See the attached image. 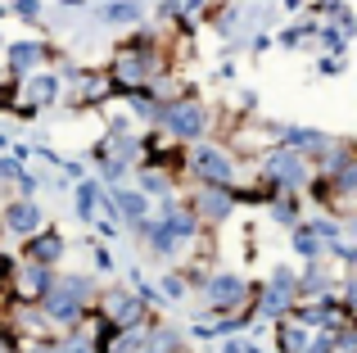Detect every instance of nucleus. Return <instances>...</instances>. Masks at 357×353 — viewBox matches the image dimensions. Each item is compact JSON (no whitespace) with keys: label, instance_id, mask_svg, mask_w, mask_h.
Listing matches in <instances>:
<instances>
[{"label":"nucleus","instance_id":"nucleus-1","mask_svg":"<svg viewBox=\"0 0 357 353\" xmlns=\"http://www.w3.org/2000/svg\"><path fill=\"white\" fill-rule=\"evenodd\" d=\"M91 290H96V281L91 276H59V281L45 290V317L50 322H77L82 317V303L91 299Z\"/></svg>","mask_w":357,"mask_h":353},{"label":"nucleus","instance_id":"nucleus-2","mask_svg":"<svg viewBox=\"0 0 357 353\" xmlns=\"http://www.w3.org/2000/svg\"><path fill=\"white\" fill-rule=\"evenodd\" d=\"M163 123H167V136L195 141V136H204V127H208V114H204V105H195V100H181V105L163 109Z\"/></svg>","mask_w":357,"mask_h":353},{"label":"nucleus","instance_id":"nucleus-3","mask_svg":"<svg viewBox=\"0 0 357 353\" xmlns=\"http://www.w3.org/2000/svg\"><path fill=\"white\" fill-rule=\"evenodd\" d=\"M294 281H298V276L289 272V267H276V276L267 281V290H262V303H258L262 317H280V313L289 308V299H294Z\"/></svg>","mask_w":357,"mask_h":353},{"label":"nucleus","instance_id":"nucleus-4","mask_svg":"<svg viewBox=\"0 0 357 353\" xmlns=\"http://www.w3.org/2000/svg\"><path fill=\"white\" fill-rule=\"evenodd\" d=\"M249 299V281L236 272H222V276H213L208 281V303H213V313H222V308H240V303Z\"/></svg>","mask_w":357,"mask_h":353},{"label":"nucleus","instance_id":"nucleus-5","mask_svg":"<svg viewBox=\"0 0 357 353\" xmlns=\"http://www.w3.org/2000/svg\"><path fill=\"white\" fill-rule=\"evenodd\" d=\"M335 240H340V227H335V222H312V227H298L294 231V249L303 258H321Z\"/></svg>","mask_w":357,"mask_h":353},{"label":"nucleus","instance_id":"nucleus-6","mask_svg":"<svg viewBox=\"0 0 357 353\" xmlns=\"http://www.w3.org/2000/svg\"><path fill=\"white\" fill-rule=\"evenodd\" d=\"M195 172H199L208 186H222V190H227L231 176H236V168H231L227 154H222V150H208V145H204V150L195 154Z\"/></svg>","mask_w":357,"mask_h":353},{"label":"nucleus","instance_id":"nucleus-7","mask_svg":"<svg viewBox=\"0 0 357 353\" xmlns=\"http://www.w3.org/2000/svg\"><path fill=\"white\" fill-rule=\"evenodd\" d=\"M267 176H271V181H280V186H303L307 181V168H303L298 154H271V159H267Z\"/></svg>","mask_w":357,"mask_h":353},{"label":"nucleus","instance_id":"nucleus-8","mask_svg":"<svg viewBox=\"0 0 357 353\" xmlns=\"http://www.w3.org/2000/svg\"><path fill=\"white\" fill-rule=\"evenodd\" d=\"M5 227L14 231V236H32V231L41 227V209H36L32 200H14L5 209Z\"/></svg>","mask_w":357,"mask_h":353},{"label":"nucleus","instance_id":"nucleus-9","mask_svg":"<svg viewBox=\"0 0 357 353\" xmlns=\"http://www.w3.org/2000/svg\"><path fill=\"white\" fill-rule=\"evenodd\" d=\"M18 294L23 299H45V290L54 285V276H50V267H36V263H27L23 272H18Z\"/></svg>","mask_w":357,"mask_h":353},{"label":"nucleus","instance_id":"nucleus-10","mask_svg":"<svg viewBox=\"0 0 357 353\" xmlns=\"http://www.w3.org/2000/svg\"><path fill=\"white\" fill-rule=\"evenodd\" d=\"M231 209H236V200H231V195L222 190V186H204V190H199V213H204V218L222 222Z\"/></svg>","mask_w":357,"mask_h":353},{"label":"nucleus","instance_id":"nucleus-11","mask_svg":"<svg viewBox=\"0 0 357 353\" xmlns=\"http://www.w3.org/2000/svg\"><path fill=\"white\" fill-rule=\"evenodd\" d=\"M63 254V240L54 236V231H45V236H32L27 240V258H32L36 267H45V263H54V258Z\"/></svg>","mask_w":357,"mask_h":353},{"label":"nucleus","instance_id":"nucleus-12","mask_svg":"<svg viewBox=\"0 0 357 353\" xmlns=\"http://www.w3.org/2000/svg\"><path fill=\"white\" fill-rule=\"evenodd\" d=\"M114 213H122L131 227H140L145 213H149V200H145V195H136V190H118L114 195Z\"/></svg>","mask_w":357,"mask_h":353},{"label":"nucleus","instance_id":"nucleus-13","mask_svg":"<svg viewBox=\"0 0 357 353\" xmlns=\"http://www.w3.org/2000/svg\"><path fill=\"white\" fill-rule=\"evenodd\" d=\"M136 317H140V299L109 294V326H136Z\"/></svg>","mask_w":357,"mask_h":353},{"label":"nucleus","instance_id":"nucleus-14","mask_svg":"<svg viewBox=\"0 0 357 353\" xmlns=\"http://www.w3.org/2000/svg\"><path fill=\"white\" fill-rule=\"evenodd\" d=\"M41 45H36V41H18V45H9V68H14V73H32L36 68V63H41Z\"/></svg>","mask_w":357,"mask_h":353},{"label":"nucleus","instance_id":"nucleus-15","mask_svg":"<svg viewBox=\"0 0 357 353\" xmlns=\"http://www.w3.org/2000/svg\"><path fill=\"white\" fill-rule=\"evenodd\" d=\"M140 349H145V353H176V349H181V336H176V331H167V326L163 331H149Z\"/></svg>","mask_w":357,"mask_h":353},{"label":"nucleus","instance_id":"nucleus-16","mask_svg":"<svg viewBox=\"0 0 357 353\" xmlns=\"http://www.w3.org/2000/svg\"><path fill=\"white\" fill-rule=\"evenodd\" d=\"M96 18H100V23H136V18H140V5H100Z\"/></svg>","mask_w":357,"mask_h":353},{"label":"nucleus","instance_id":"nucleus-17","mask_svg":"<svg viewBox=\"0 0 357 353\" xmlns=\"http://www.w3.org/2000/svg\"><path fill=\"white\" fill-rule=\"evenodd\" d=\"M96 200H100V181H82L77 186V218H96Z\"/></svg>","mask_w":357,"mask_h":353},{"label":"nucleus","instance_id":"nucleus-18","mask_svg":"<svg viewBox=\"0 0 357 353\" xmlns=\"http://www.w3.org/2000/svg\"><path fill=\"white\" fill-rule=\"evenodd\" d=\"M303 345H307L303 326H280V353H303Z\"/></svg>","mask_w":357,"mask_h":353},{"label":"nucleus","instance_id":"nucleus-19","mask_svg":"<svg viewBox=\"0 0 357 353\" xmlns=\"http://www.w3.org/2000/svg\"><path fill=\"white\" fill-rule=\"evenodd\" d=\"M27 91H32V96H36V100L45 105V100H54V91H59V82H54V77H36V82H32Z\"/></svg>","mask_w":357,"mask_h":353},{"label":"nucleus","instance_id":"nucleus-20","mask_svg":"<svg viewBox=\"0 0 357 353\" xmlns=\"http://www.w3.org/2000/svg\"><path fill=\"white\" fill-rule=\"evenodd\" d=\"M271 218H276V222H294L298 218V204L294 200H276V204H271Z\"/></svg>","mask_w":357,"mask_h":353},{"label":"nucleus","instance_id":"nucleus-21","mask_svg":"<svg viewBox=\"0 0 357 353\" xmlns=\"http://www.w3.org/2000/svg\"><path fill=\"white\" fill-rule=\"evenodd\" d=\"M163 290L172 294V299H181V294H185V281H181V276H172V272H167V276H163Z\"/></svg>","mask_w":357,"mask_h":353},{"label":"nucleus","instance_id":"nucleus-22","mask_svg":"<svg viewBox=\"0 0 357 353\" xmlns=\"http://www.w3.org/2000/svg\"><path fill=\"white\" fill-rule=\"evenodd\" d=\"M303 353H335V345H331V336H317L312 349H303Z\"/></svg>","mask_w":357,"mask_h":353},{"label":"nucleus","instance_id":"nucleus-23","mask_svg":"<svg viewBox=\"0 0 357 353\" xmlns=\"http://www.w3.org/2000/svg\"><path fill=\"white\" fill-rule=\"evenodd\" d=\"M0 176H14V181H18V176H23V168H18L14 159H0Z\"/></svg>","mask_w":357,"mask_h":353},{"label":"nucleus","instance_id":"nucleus-24","mask_svg":"<svg viewBox=\"0 0 357 353\" xmlns=\"http://www.w3.org/2000/svg\"><path fill=\"white\" fill-rule=\"evenodd\" d=\"M14 14H23V18H27V23H32V18H36V14H41V5H27V0H23V5H14Z\"/></svg>","mask_w":357,"mask_h":353},{"label":"nucleus","instance_id":"nucleus-25","mask_svg":"<svg viewBox=\"0 0 357 353\" xmlns=\"http://www.w3.org/2000/svg\"><path fill=\"white\" fill-rule=\"evenodd\" d=\"M96 267H100V272H114V258H109L105 249H96Z\"/></svg>","mask_w":357,"mask_h":353}]
</instances>
